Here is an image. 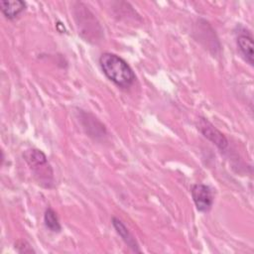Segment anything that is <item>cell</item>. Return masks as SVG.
Segmentation results:
<instances>
[{
	"label": "cell",
	"mask_w": 254,
	"mask_h": 254,
	"mask_svg": "<svg viewBox=\"0 0 254 254\" xmlns=\"http://www.w3.org/2000/svg\"><path fill=\"white\" fill-rule=\"evenodd\" d=\"M99 64L103 73L121 88L130 87L136 79V75L130 65L115 54H102L99 58Z\"/></svg>",
	"instance_id": "1"
},
{
	"label": "cell",
	"mask_w": 254,
	"mask_h": 254,
	"mask_svg": "<svg viewBox=\"0 0 254 254\" xmlns=\"http://www.w3.org/2000/svg\"><path fill=\"white\" fill-rule=\"evenodd\" d=\"M15 248L19 253H32L35 252L33 248L30 246V244L25 240H18L15 243Z\"/></svg>",
	"instance_id": "9"
},
{
	"label": "cell",
	"mask_w": 254,
	"mask_h": 254,
	"mask_svg": "<svg viewBox=\"0 0 254 254\" xmlns=\"http://www.w3.org/2000/svg\"><path fill=\"white\" fill-rule=\"evenodd\" d=\"M197 128L206 139H208L221 151L225 150L228 146V141L226 137L206 119L200 118L197 124Z\"/></svg>",
	"instance_id": "4"
},
{
	"label": "cell",
	"mask_w": 254,
	"mask_h": 254,
	"mask_svg": "<svg viewBox=\"0 0 254 254\" xmlns=\"http://www.w3.org/2000/svg\"><path fill=\"white\" fill-rule=\"evenodd\" d=\"M112 225L115 228L116 232L120 235V237L123 239V241L134 251V252H141L139 245L133 235L130 233V231L127 229V227L124 225V223L117 217H112Z\"/></svg>",
	"instance_id": "6"
},
{
	"label": "cell",
	"mask_w": 254,
	"mask_h": 254,
	"mask_svg": "<svg viewBox=\"0 0 254 254\" xmlns=\"http://www.w3.org/2000/svg\"><path fill=\"white\" fill-rule=\"evenodd\" d=\"M191 197L197 208L201 212L208 211L213 203V194L210 188L203 184H195L191 188Z\"/></svg>",
	"instance_id": "3"
},
{
	"label": "cell",
	"mask_w": 254,
	"mask_h": 254,
	"mask_svg": "<svg viewBox=\"0 0 254 254\" xmlns=\"http://www.w3.org/2000/svg\"><path fill=\"white\" fill-rule=\"evenodd\" d=\"M44 222L46 227L52 232H60L62 230V226L57 212L52 207H48L46 209L44 214Z\"/></svg>",
	"instance_id": "8"
},
{
	"label": "cell",
	"mask_w": 254,
	"mask_h": 254,
	"mask_svg": "<svg viewBox=\"0 0 254 254\" xmlns=\"http://www.w3.org/2000/svg\"><path fill=\"white\" fill-rule=\"evenodd\" d=\"M25 8L26 3L21 0L0 1V10L3 15L9 20L17 18L25 10Z\"/></svg>",
	"instance_id": "7"
},
{
	"label": "cell",
	"mask_w": 254,
	"mask_h": 254,
	"mask_svg": "<svg viewBox=\"0 0 254 254\" xmlns=\"http://www.w3.org/2000/svg\"><path fill=\"white\" fill-rule=\"evenodd\" d=\"M23 158L28 163V165L33 169L34 173L38 176H41L40 180H46V183L49 186V183H52L49 179L53 180V170L48 163L46 155L38 149H29L26 150L23 154Z\"/></svg>",
	"instance_id": "2"
},
{
	"label": "cell",
	"mask_w": 254,
	"mask_h": 254,
	"mask_svg": "<svg viewBox=\"0 0 254 254\" xmlns=\"http://www.w3.org/2000/svg\"><path fill=\"white\" fill-rule=\"evenodd\" d=\"M237 46L241 53V55L244 57L245 61L250 64L253 65V38L250 33L243 32L239 33L237 36Z\"/></svg>",
	"instance_id": "5"
}]
</instances>
